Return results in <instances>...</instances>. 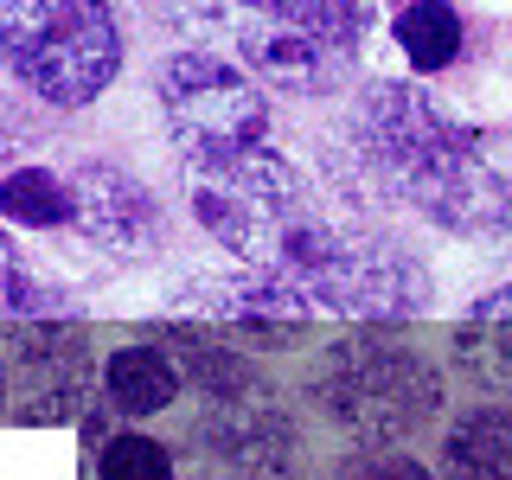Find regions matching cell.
Wrapping results in <instances>:
<instances>
[{
  "instance_id": "7c38bea8",
  "label": "cell",
  "mask_w": 512,
  "mask_h": 480,
  "mask_svg": "<svg viewBox=\"0 0 512 480\" xmlns=\"http://www.w3.org/2000/svg\"><path fill=\"white\" fill-rule=\"evenodd\" d=\"M391 32H397V52L416 71H448L461 58V45H468V26H461V13L448 0H410V7H397Z\"/></svg>"
},
{
  "instance_id": "44dd1931",
  "label": "cell",
  "mask_w": 512,
  "mask_h": 480,
  "mask_svg": "<svg viewBox=\"0 0 512 480\" xmlns=\"http://www.w3.org/2000/svg\"><path fill=\"white\" fill-rule=\"evenodd\" d=\"M32 141H39V122L26 116L20 103H13V96H0V173L13 167V160H20Z\"/></svg>"
},
{
  "instance_id": "52a82bcc",
  "label": "cell",
  "mask_w": 512,
  "mask_h": 480,
  "mask_svg": "<svg viewBox=\"0 0 512 480\" xmlns=\"http://www.w3.org/2000/svg\"><path fill=\"white\" fill-rule=\"evenodd\" d=\"M64 192H71L64 224H71L90 250L116 256V263H148V256L160 250V237H167L154 192L141 186L135 173H122V167L90 160V167H77L71 180H64Z\"/></svg>"
},
{
  "instance_id": "4fadbf2b",
  "label": "cell",
  "mask_w": 512,
  "mask_h": 480,
  "mask_svg": "<svg viewBox=\"0 0 512 480\" xmlns=\"http://www.w3.org/2000/svg\"><path fill=\"white\" fill-rule=\"evenodd\" d=\"M109 404L128 410V416H148V410H167L180 397V372H173L167 352L154 346H122L109 352Z\"/></svg>"
},
{
  "instance_id": "7a4b0ae2",
  "label": "cell",
  "mask_w": 512,
  "mask_h": 480,
  "mask_svg": "<svg viewBox=\"0 0 512 480\" xmlns=\"http://www.w3.org/2000/svg\"><path fill=\"white\" fill-rule=\"evenodd\" d=\"M276 276H288L314 308H333L346 320H410L429 308V269L410 250L384 237L333 231L320 212H308L276 250Z\"/></svg>"
},
{
  "instance_id": "d6986e66",
  "label": "cell",
  "mask_w": 512,
  "mask_h": 480,
  "mask_svg": "<svg viewBox=\"0 0 512 480\" xmlns=\"http://www.w3.org/2000/svg\"><path fill=\"white\" fill-rule=\"evenodd\" d=\"M148 13H154L167 32H186V39L231 32V0H148Z\"/></svg>"
},
{
  "instance_id": "2e32d148",
  "label": "cell",
  "mask_w": 512,
  "mask_h": 480,
  "mask_svg": "<svg viewBox=\"0 0 512 480\" xmlns=\"http://www.w3.org/2000/svg\"><path fill=\"white\" fill-rule=\"evenodd\" d=\"M455 352H461V365H468L474 384L512 391V320H468Z\"/></svg>"
},
{
  "instance_id": "30bf717a",
  "label": "cell",
  "mask_w": 512,
  "mask_h": 480,
  "mask_svg": "<svg viewBox=\"0 0 512 480\" xmlns=\"http://www.w3.org/2000/svg\"><path fill=\"white\" fill-rule=\"evenodd\" d=\"M212 448L237 468H282L288 461V423L263 397H237L212 416Z\"/></svg>"
},
{
  "instance_id": "5b68a950",
  "label": "cell",
  "mask_w": 512,
  "mask_h": 480,
  "mask_svg": "<svg viewBox=\"0 0 512 480\" xmlns=\"http://www.w3.org/2000/svg\"><path fill=\"white\" fill-rule=\"evenodd\" d=\"M308 397L346 436L359 442H397L423 429L442 410V378L423 365V352L391 346V340H346L320 352Z\"/></svg>"
},
{
  "instance_id": "8992f818",
  "label": "cell",
  "mask_w": 512,
  "mask_h": 480,
  "mask_svg": "<svg viewBox=\"0 0 512 480\" xmlns=\"http://www.w3.org/2000/svg\"><path fill=\"white\" fill-rule=\"evenodd\" d=\"M154 96H160L173 148L186 160H224V154L263 148L269 103H263V84H250L244 64L212 52H180L160 64Z\"/></svg>"
},
{
  "instance_id": "9a60e30c",
  "label": "cell",
  "mask_w": 512,
  "mask_h": 480,
  "mask_svg": "<svg viewBox=\"0 0 512 480\" xmlns=\"http://www.w3.org/2000/svg\"><path fill=\"white\" fill-rule=\"evenodd\" d=\"M71 212V192H64L58 173L45 167H7L0 173V218L20 224V231H52Z\"/></svg>"
},
{
  "instance_id": "ba28073f",
  "label": "cell",
  "mask_w": 512,
  "mask_h": 480,
  "mask_svg": "<svg viewBox=\"0 0 512 480\" xmlns=\"http://www.w3.org/2000/svg\"><path fill=\"white\" fill-rule=\"evenodd\" d=\"M237 52H244L250 84H269L282 96H333L352 84V64L359 52L352 45H333L308 26H288V20H263L237 32Z\"/></svg>"
},
{
  "instance_id": "6da1fadb",
  "label": "cell",
  "mask_w": 512,
  "mask_h": 480,
  "mask_svg": "<svg viewBox=\"0 0 512 480\" xmlns=\"http://www.w3.org/2000/svg\"><path fill=\"white\" fill-rule=\"evenodd\" d=\"M346 141L359 154V167L378 186H391V199H404L410 212H423L442 231H493L506 205V173L487 160L480 135L468 122L442 116V103L416 84H372L359 90L346 122Z\"/></svg>"
},
{
  "instance_id": "7402d4cb",
  "label": "cell",
  "mask_w": 512,
  "mask_h": 480,
  "mask_svg": "<svg viewBox=\"0 0 512 480\" xmlns=\"http://www.w3.org/2000/svg\"><path fill=\"white\" fill-rule=\"evenodd\" d=\"M468 320H512V282L493 288V295H480L474 308H468Z\"/></svg>"
},
{
  "instance_id": "ffe728a7",
  "label": "cell",
  "mask_w": 512,
  "mask_h": 480,
  "mask_svg": "<svg viewBox=\"0 0 512 480\" xmlns=\"http://www.w3.org/2000/svg\"><path fill=\"white\" fill-rule=\"evenodd\" d=\"M340 480H436L423 468V461H410V455H397V448H365V455H352Z\"/></svg>"
},
{
  "instance_id": "277c9868",
  "label": "cell",
  "mask_w": 512,
  "mask_h": 480,
  "mask_svg": "<svg viewBox=\"0 0 512 480\" xmlns=\"http://www.w3.org/2000/svg\"><path fill=\"white\" fill-rule=\"evenodd\" d=\"M186 205L205 224V237H218L231 256L269 269L282 250V237L295 231L308 205V180L269 148H244L224 160H186Z\"/></svg>"
},
{
  "instance_id": "ac0fdd59",
  "label": "cell",
  "mask_w": 512,
  "mask_h": 480,
  "mask_svg": "<svg viewBox=\"0 0 512 480\" xmlns=\"http://www.w3.org/2000/svg\"><path fill=\"white\" fill-rule=\"evenodd\" d=\"M96 474L103 480H173V455L154 436H116L96 455Z\"/></svg>"
},
{
  "instance_id": "3957f363",
  "label": "cell",
  "mask_w": 512,
  "mask_h": 480,
  "mask_svg": "<svg viewBox=\"0 0 512 480\" xmlns=\"http://www.w3.org/2000/svg\"><path fill=\"white\" fill-rule=\"evenodd\" d=\"M0 58L52 109H84L122 71L116 0H0Z\"/></svg>"
},
{
  "instance_id": "5bb4252c",
  "label": "cell",
  "mask_w": 512,
  "mask_h": 480,
  "mask_svg": "<svg viewBox=\"0 0 512 480\" xmlns=\"http://www.w3.org/2000/svg\"><path fill=\"white\" fill-rule=\"evenodd\" d=\"M231 7H256V13H269V20L308 26L333 45H352V52H359L365 32H372V0H231Z\"/></svg>"
},
{
  "instance_id": "9c48e42d",
  "label": "cell",
  "mask_w": 512,
  "mask_h": 480,
  "mask_svg": "<svg viewBox=\"0 0 512 480\" xmlns=\"http://www.w3.org/2000/svg\"><path fill=\"white\" fill-rule=\"evenodd\" d=\"M192 308H199V314H212V320H224V327H237V333H256L263 346H282L276 333L308 327L314 301L301 295V288L288 282V276H276V269H256V263H250V276H218V282H199Z\"/></svg>"
},
{
  "instance_id": "8fae6325",
  "label": "cell",
  "mask_w": 512,
  "mask_h": 480,
  "mask_svg": "<svg viewBox=\"0 0 512 480\" xmlns=\"http://www.w3.org/2000/svg\"><path fill=\"white\" fill-rule=\"evenodd\" d=\"M455 480H512V410H468L442 442Z\"/></svg>"
},
{
  "instance_id": "603a6c76",
  "label": "cell",
  "mask_w": 512,
  "mask_h": 480,
  "mask_svg": "<svg viewBox=\"0 0 512 480\" xmlns=\"http://www.w3.org/2000/svg\"><path fill=\"white\" fill-rule=\"evenodd\" d=\"M493 231H500L506 244H512V186H506V205H500V224H493Z\"/></svg>"
},
{
  "instance_id": "e0dca14e",
  "label": "cell",
  "mask_w": 512,
  "mask_h": 480,
  "mask_svg": "<svg viewBox=\"0 0 512 480\" xmlns=\"http://www.w3.org/2000/svg\"><path fill=\"white\" fill-rule=\"evenodd\" d=\"M58 308H64V295L26 269L20 244L7 237V218H0V314H58Z\"/></svg>"
}]
</instances>
